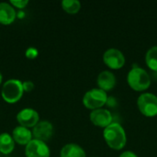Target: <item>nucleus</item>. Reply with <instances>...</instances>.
<instances>
[{
	"mask_svg": "<svg viewBox=\"0 0 157 157\" xmlns=\"http://www.w3.org/2000/svg\"><path fill=\"white\" fill-rule=\"evenodd\" d=\"M107 144L114 150H121L127 143V136L123 127L117 122H112L103 132Z\"/></svg>",
	"mask_w": 157,
	"mask_h": 157,
	"instance_id": "nucleus-1",
	"label": "nucleus"
},
{
	"mask_svg": "<svg viewBox=\"0 0 157 157\" xmlns=\"http://www.w3.org/2000/svg\"><path fill=\"white\" fill-rule=\"evenodd\" d=\"M129 86L135 91L146 90L151 85L149 74L143 68L135 66L131 69L127 75Z\"/></svg>",
	"mask_w": 157,
	"mask_h": 157,
	"instance_id": "nucleus-2",
	"label": "nucleus"
},
{
	"mask_svg": "<svg viewBox=\"0 0 157 157\" xmlns=\"http://www.w3.org/2000/svg\"><path fill=\"white\" fill-rule=\"evenodd\" d=\"M23 92L24 89L21 81L17 79H9L4 84L1 95L6 102L13 104L22 98Z\"/></svg>",
	"mask_w": 157,
	"mask_h": 157,
	"instance_id": "nucleus-3",
	"label": "nucleus"
},
{
	"mask_svg": "<svg viewBox=\"0 0 157 157\" xmlns=\"http://www.w3.org/2000/svg\"><path fill=\"white\" fill-rule=\"evenodd\" d=\"M107 101L108 95L100 88H93L88 90L83 98V104L85 107L93 110L101 109V107L107 104Z\"/></svg>",
	"mask_w": 157,
	"mask_h": 157,
	"instance_id": "nucleus-4",
	"label": "nucleus"
},
{
	"mask_svg": "<svg viewBox=\"0 0 157 157\" xmlns=\"http://www.w3.org/2000/svg\"><path fill=\"white\" fill-rule=\"evenodd\" d=\"M138 108L142 114L146 117L157 115V97L152 93L142 94L137 100Z\"/></svg>",
	"mask_w": 157,
	"mask_h": 157,
	"instance_id": "nucleus-5",
	"label": "nucleus"
},
{
	"mask_svg": "<svg viewBox=\"0 0 157 157\" xmlns=\"http://www.w3.org/2000/svg\"><path fill=\"white\" fill-rule=\"evenodd\" d=\"M103 62L110 69H120L125 63V56L121 51L116 48L108 49L103 54Z\"/></svg>",
	"mask_w": 157,
	"mask_h": 157,
	"instance_id": "nucleus-6",
	"label": "nucleus"
},
{
	"mask_svg": "<svg viewBox=\"0 0 157 157\" xmlns=\"http://www.w3.org/2000/svg\"><path fill=\"white\" fill-rule=\"evenodd\" d=\"M26 157H50V149L44 142L31 140L25 149Z\"/></svg>",
	"mask_w": 157,
	"mask_h": 157,
	"instance_id": "nucleus-7",
	"label": "nucleus"
},
{
	"mask_svg": "<svg viewBox=\"0 0 157 157\" xmlns=\"http://www.w3.org/2000/svg\"><path fill=\"white\" fill-rule=\"evenodd\" d=\"M89 117L91 122L94 125L104 129L110 125L113 121V117L110 111L105 109H98L92 110Z\"/></svg>",
	"mask_w": 157,
	"mask_h": 157,
	"instance_id": "nucleus-8",
	"label": "nucleus"
},
{
	"mask_svg": "<svg viewBox=\"0 0 157 157\" xmlns=\"http://www.w3.org/2000/svg\"><path fill=\"white\" fill-rule=\"evenodd\" d=\"M17 122L26 128H34L39 122V114L32 109H23L17 115Z\"/></svg>",
	"mask_w": 157,
	"mask_h": 157,
	"instance_id": "nucleus-9",
	"label": "nucleus"
},
{
	"mask_svg": "<svg viewBox=\"0 0 157 157\" xmlns=\"http://www.w3.org/2000/svg\"><path fill=\"white\" fill-rule=\"evenodd\" d=\"M53 133V126L51 122L47 121H42L38 122V124L33 128L32 136L36 140H40L41 142L48 141Z\"/></svg>",
	"mask_w": 157,
	"mask_h": 157,
	"instance_id": "nucleus-10",
	"label": "nucleus"
},
{
	"mask_svg": "<svg viewBox=\"0 0 157 157\" xmlns=\"http://www.w3.org/2000/svg\"><path fill=\"white\" fill-rule=\"evenodd\" d=\"M98 85L105 92L109 91L116 86V76L110 71H102L98 76Z\"/></svg>",
	"mask_w": 157,
	"mask_h": 157,
	"instance_id": "nucleus-11",
	"label": "nucleus"
},
{
	"mask_svg": "<svg viewBox=\"0 0 157 157\" xmlns=\"http://www.w3.org/2000/svg\"><path fill=\"white\" fill-rule=\"evenodd\" d=\"M12 137L20 145H27L32 140V132L23 126H17L13 130Z\"/></svg>",
	"mask_w": 157,
	"mask_h": 157,
	"instance_id": "nucleus-12",
	"label": "nucleus"
},
{
	"mask_svg": "<svg viewBox=\"0 0 157 157\" xmlns=\"http://www.w3.org/2000/svg\"><path fill=\"white\" fill-rule=\"evenodd\" d=\"M16 11L14 7L7 3H0V23L9 25L16 18Z\"/></svg>",
	"mask_w": 157,
	"mask_h": 157,
	"instance_id": "nucleus-13",
	"label": "nucleus"
},
{
	"mask_svg": "<svg viewBox=\"0 0 157 157\" xmlns=\"http://www.w3.org/2000/svg\"><path fill=\"white\" fill-rule=\"evenodd\" d=\"M61 157H86V152L78 144H68L62 148Z\"/></svg>",
	"mask_w": 157,
	"mask_h": 157,
	"instance_id": "nucleus-14",
	"label": "nucleus"
},
{
	"mask_svg": "<svg viewBox=\"0 0 157 157\" xmlns=\"http://www.w3.org/2000/svg\"><path fill=\"white\" fill-rule=\"evenodd\" d=\"M15 148V141L12 136L6 132L0 134V153L8 155L12 153Z\"/></svg>",
	"mask_w": 157,
	"mask_h": 157,
	"instance_id": "nucleus-15",
	"label": "nucleus"
},
{
	"mask_svg": "<svg viewBox=\"0 0 157 157\" xmlns=\"http://www.w3.org/2000/svg\"><path fill=\"white\" fill-rule=\"evenodd\" d=\"M145 62L151 70L157 72V46H153L147 51L145 55Z\"/></svg>",
	"mask_w": 157,
	"mask_h": 157,
	"instance_id": "nucleus-16",
	"label": "nucleus"
},
{
	"mask_svg": "<svg viewBox=\"0 0 157 157\" xmlns=\"http://www.w3.org/2000/svg\"><path fill=\"white\" fill-rule=\"evenodd\" d=\"M63 9L69 14H75L81 8V3L78 0H63L62 2Z\"/></svg>",
	"mask_w": 157,
	"mask_h": 157,
	"instance_id": "nucleus-17",
	"label": "nucleus"
},
{
	"mask_svg": "<svg viewBox=\"0 0 157 157\" xmlns=\"http://www.w3.org/2000/svg\"><path fill=\"white\" fill-rule=\"evenodd\" d=\"M37 56H38V50L37 49L32 48V47L27 49V51H26V57L28 59L32 60V59H35Z\"/></svg>",
	"mask_w": 157,
	"mask_h": 157,
	"instance_id": "nucleus-18",
	"label": "nucleus"
},
{
	"mask_svg": "<svg viewBox=\"0 0 157 157\" xmlns=\"http://www.w3.org/2000/svg\"><path fill=\"white\" fill-rule=\"evenodd\" d=\"M10 4L17 8H24L29 4V1H27V0H11Z\"/></svg>",
	"mask_w": 157,
	"mask_h": 157,
	"instance_id": "nucleus-19",
	"label": "nucleus"
},
{
	"mask_svg": "<svg viewBox=\"0 0 157 157\" xmlns=\"http://www.w3.org/2000/svg\"><path fill=\"white\" fill-rule=\"evenodd\" d=\"M22 86H23L24 91H26V92H29L34 88V84L31 81H25L22 83Z\"/></svg>",
	"mask_w": 157,
	"mask_h": 157,
	"instance_id": "nucleus-20",
	"label": "nucleus"
},
{
	"mask_svg": "<svg viewBox=\"0 0 157 157\" xmlns=\"http://www.w3.org/2000/svg\"><path fill=\"white\" fill-rule=\"evenodd\" d=\"M119 157H138L137 155L132 151H126V152H123L121 155Z\"/></svg>",
	"mask_w": 157,
	"mask_h": 157,
	"instance_id": "nucleus-21",
	"label": "nucleus"
},
{
	"mask_svg": "<svg viewBox=\"0 0 157 157\" xmlns=\"http://www.w3.org/2000/svg\"><path fill=\"white\" fill-rule=\"evenodd\" d=\"M2 79H3V77H2V75H1V73H0V84H1V82H2Z\"/></svg>",
	"mask_w": 157,
	"mask_h": 157,
	"instance_id": "nucleus-22",
	"label": "nucleus"
}]
</instances>
